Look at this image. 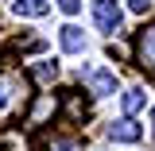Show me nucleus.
Here are the masks:
<instances>
[{
  "label": "nucleus",
  "instance_id": "nucleus-1",
  "mask_svg": "<svg viewBox=\"0 0 155 151\" xmlns=\"http://www.w3.org/2000/svg\"><path fill=\"white\" fill-rule=\"evenodd\" d=\"M31 105V81L19 70H0V124L16 120Z\"/></svg>",
  "mask_w": 155,
  "mask_h": 151
},
{
  "label": "nucleus",
  "instance_id": "nucleus-2",
  "mask_svg": "<svg viewBox=\"0 0 155 151\" xmlns=\"http://www.w3.org/2000/svg\"><path fill=\"white\" fill-rule=\"evenodd\" d=\"M136 62H140L147 74H155V23L136 35Z\"/></svg>",
  "mask_w": 155,
  "mask_h": 151
},
{
  "label": "nucleus",
  "instance_id": "nucleus-3",
  "mask_svg": "<svg viewBox=\"0 0 155 151\" xmlns=\"http://www.w3.org/2000/svg\"><path fill=\"white\" fill-rule=\"evenodd\" d=\"M93 19H97V27L101 31H120V8H116V0H97L93 4Z\"/></svg>",
  "mask_w": 155,
  "mask_h": 151
},
{
  "label": "nucleus",
  "instance_id": "nucleus-4",
  "mask_svg": "<svg viewBox=\"0 0 155 151\" xmlns=\"http://www.w3.org/2000/svg\"><path fill=\"white\" fill-rule=\"evenodd\" d=\"M23 113H27V124H35V128H39V124H47V120L58 113V97H54V93H43L35 105H27Z\"/></svg>",
  "mask_w": 155,
  "mask_h": 151
},
{
  "label": "nucleus",
  "instance_id": "nucleus-5",
  "mask_svg": "<svg viewBox=\"0 0 155 151\" xmlns=\"http://www.w3.org/2000/svg\"><path fill=\"white\" fill-rule=\"evenodd\" d=\"M85 89L97 93V97L116 93V74H113V70H89V74H85Z\"/></svg>",
  "mask_w": 155,
  "mask_h": 151
},
{
  "label": "nucleus",
  "instance_id": "nucleus-6",
  "mask_svg": "<svg viewBox=\"0 0 155 151\" xmlns=\"http://www.w3.org/2000/svg\"><path fill=\"white\" fill-rule=\"evenodd\" d=\"M62 113H66L70 124H85V97L78 93V89H66V97H62Z\"/></svg>",
  "mask_w": 155,
  "mask_h": 151
},
{
  "label": "nucleus",
  "instance_id": "nucleus-7",
  "mask_svg": "<svg viewBox=\"0 0 155 151\" xmlns=\"http://www.w3.org/2000/svg\"><path fill=\"white\" fill-rule=\"evenodd\" d=\"M58 43H62V51H66V54H78V51H85V31L74 27V23H66V27H62V35H58Z\"/></svg>",
  "mask_w": 155,
  "mask_h": 151
},
{
  "label": "nucleus",
  "instance_id": "nucleus-8",
  "mask_svg": "<svg viewBox=\"0 0 155 151\" xmlns=\"http://www.w3.org/2000/svg\"><path fill=\"white\" fill-rule=\"evenodd\" d=\"M109 136H113V140H120V143H136V140H140V124L124 116V120H116L113 128H109Z\"/></svg>",
  "mask_w": 155,
  "mask_h": 151
},
{
  "label": "nucleus",
  "instance_id": "nucleus-9",
  "mask_svg": "<svg viewBox=\"0 0 155 151\" xmlns=\"http://www.w3.org/2000/svg\"><path fill=\"white\" fill-rule=\"evenodd\" d=\"M47 0H16V16H47Z\"/></svg>",
  "mask_w": 155,
  "mask_h": 151
},
{
  "label": "nucleus",
  "instance_id": "nucleus-10",
  "mask_svg": "<svg viewBox=\"0 0 155 151\" xmlns=\"http://www.w3.org/2000/svg\"><path fill=\"white\" fill-rule=\"evenodd\" d=\"M31 74H35L39 81H54V77H58V62H35Z\"/></svg>",
  "mask_w": 155,
  "mask_h": 151
},
{
  "label": "nucleus",
  "instance_id": "nucleus-11",
  "mask_svg": "<svg viewBox=\"0 0 155 151\" xmlns=\"http://www.w3.org/2000/svg\"><path fill=\"white\" fill-rule=\"evenodd\" d=\"M140 109H143V93H140V89H128V93H124V113L132 116V113H140Z\"/></svg>",
  "mask_w": 155,
  "mask_h": 151
},
{
  "label": "nucleus",
  "instance_id": "nucleus-12",
  "mask_svg": "<svg viewBox=\"0 0 155 151\" xmlns=\"http://www.w3.org/2000/svg\"><path fill=\"white\" fill-rule=\"evenodd\" d=\"M0 151H23V136H19V132H8L4 140H0Z\"/></svg>",
  "mask_w": 155,
  "mask_h": 151
},
{
  "label": "nucleus",
  "instance_id": "nucleus-13",
  "mask_svg": "<svg viewBox=\"0 0 155 151\" xmlns=\"http://www.w3.org/2000/svg\"><path fill=\"white\" fill-rule=\"evenodd\" d=\"M58 8H62L66 16H74V12H81V0H58Z\"/></svg>",
  "mask_w": 155,
  "mask_h": 151
},
{
  "label": "nucleus",
  "instance_id": "nucleus-14",
  "mask_svg": "<svg viewBox=\"0 0 155 151\" xmlns=\"http://www.w3.org/2000/svg\"><path fill=\"white\" fill-rule=\"evenodd\" d=\"M109 54H120V58H128V54H132V47H128V43H113V47H109Z\"/></svg>",
  "mask_w": 155,
  "mask_h": 151
},
{
  "label": "nucleus",
  "instance_id": "nucleus-15",
  "mask_svg": "<svg viewBox=\"0 0 155 151\" xmlns=\"http://www.w3.org/2000/svg\"><path fill=\"white\" fill-rule=\"evenodd\" d=\"M128 8H132V12H140V16H143V12L151 8V0H128Z\"/></svg>",
  "mask_w": 155,
  "mask_h": 151
},
{
  "label": "nucleus",
  "instance_id": "nucleus-16",
  "mask_svg": "<svg viewBox=\"0 0 155 151\" xmlns=\"http://www.w3.org/2000/svg\"><path fill=\"white\" fill-rule=\"evenodd\" d=\"M51 151H70V140H51Z\"/></svg>",
  "mask_w": 155,
  "mask_h": 151
},
{
  "label": "nucleus",
  "instance_id": "nucleus-17",
  "mask_svg": "<svg viewBox=\"0 0 155 151\" xmlns=\"http://www.w3.org/2000/svg\"><path fill=\"white\" fill-rule=\"evenodd\" d=\"M151 128H155V109H151Z\"/></svg>",
  "mask_w": 155,
  "mask_h": 151
}]
</instances>
